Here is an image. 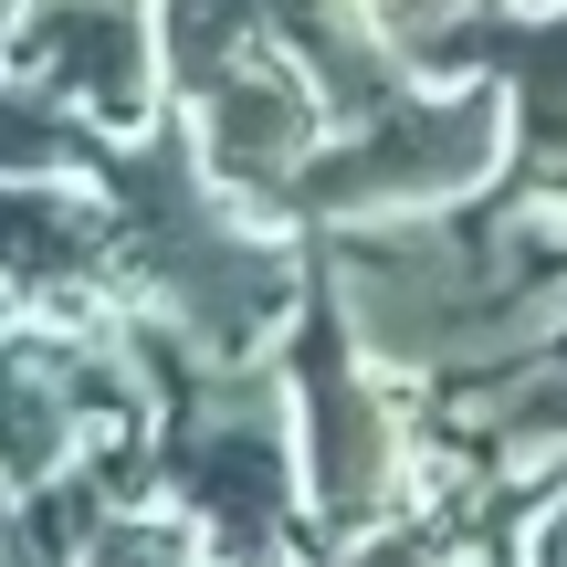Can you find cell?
I'll use <instances>...</instances> for the list:
<instances>
[{
    "label": "cell",
    "instance_id": "3",
    "mask_svg": "<svg viewBox=\"0 0 567 567\" xmlns=\"http://www.w3.org/2000/svg\"><path fill=\"white\" fill-rule=\"evenodd\" d=\"M95 189H105V221H116L126 305H158L168 326H189L221 358L284 347V326L305 305V274H316V243L295 221H264L243 189L210 179V158L179 126V105L105 147Z\"/></svg>",
    "mask_w": 567,
    "mask_h": 567
},
{
    "label": "cell",
    "instance_id": "4",
    "mask_svg": "<svg viewBox=\"0 0 567 567\" xmlns=\"http://www.w3.org/2000/svg\"><path fill=\"white\" fill-rule=\"evenodd\" d=\"M284 379H295V431H305V494H316V547L389 526L431 494V442H421V400L400 368L368 358V337L347 326V295L326 284V264L305 274V305L284 326Z\"/></svg>",
    "mask_w": 567,
    "mask_h": 567
},
{
    "label": "cell",
    "instance_id": "17",
    "mask_svg": "<svg viewBox=\"0 0 567 567\" xmlns=\"http://www.w3.org/2000/svg\"><path fill=\"white\" fill-rule=\"evenodd\" d=\"M11 11H21V0H0V21H11Z\"/></svg>",
    "mask_w": 567,
    "mask_h": 567
},
{
    "label": "cell",
    "instance_id": "9",
    "mask_svg": "<svg viewBox=\"0 0 567 567\" xmlns=\"http://www.w3.org/2000/svg\"><path fill=\"white\" fill-rule=\"evenodd\" d=\"M452 74L505 84L515 95V168L505 179L567 200V0H505V11H484L431 63V84H452Z\"/></svg>",
    "mask_w": 567,
    "mask_h": 567
},
{
    "label": "cell",
    "instance_id": "10",
    "mask_svg": "<svg viewBox=\"0 0 567 567\" xmlns=\"http://www.w3.org/2000/svg\"><path fill=\"white\" fill-rule=\"evenodd\" d=\"M410 400H421L431 473L567 452V326L536 347V358H515V368H484V379H452V389H410Z\"/></svg>",
    "mask_w": 567,
    "mask_h": 567
},
{
    "label": "cell",
    "instance_id": "11",
    "mask_svg": "<svg viewBox=\"0 0 567 567\" xmlns=\"http://www.w3.org/2000/svg\"><path fill=\"white\" fill-rule=\"evenodd\" d=\"M116 126L84 116L74 95H53L42 74L0 63V179H95Z\"/></svg>",
    "mask_w": 567,
    "mask_h": 567
},
{
    "label": "cell",
    "instance_id": "15",
    "mask_svg": "<svg viewBox=\"0 0 567 567\" xmlns=\"http://www.w3.org/2000/svg\"><path fill=\"white\" fill-rule=\"evenodd\" d=\"M0 567H21V484L0 473Z\"/></svg>",
    "mask_w": 567,
    "mask_h": 567
},
{
    "label": "cell",
    "instance_id": "14",
    "mask_svg": "<svg viewBox=\"0 0 567 567\" xmlns=\"http://www.w3.org/2000/svg\"><path fill=\"white\" fill-rule=\"evenodd\" d=\"M515 547H526V567H567V484L547 494V505H536V526L515 536Z\"/></svg>",
    "mask_w": 567,
    "mask_h": 567
},
{
    "label": "cell",
    "instance_id": "5",
    "mask_svg": "<svg viewBox=\"0 0 567 567\" xmlns=\"http://www.w3.org/2000/svg\"><path fill=\"white\" fill-rule=\"evenodd\" d=\"M158 53H168V105L189 116L210 179L243 189L252 210H284V189L305 179L337 116H326L316 74L284 53L264 0H158Z\"/></svg>",
    "mask_w": 567,
    "mask_h": 567
},
{
    "label": "cell",
    "instance_id": "6",
    "mask_svg": "<svg viewBox=\"0 0 567 567\" xmlns=\"http://www.w3.org/2000/svg\"><path fill=\"white\" fill-rule=\"evenodd\" d=\"M505 168H515V95L494 74H452V84L421 74L368 126H337L305 158V179L284 189L274 221L337 231V221H379V210H442V200L494 189Z\"/></svg>",
    "mask_w": 567,
    "mask_h": 567
},
{
    "label": "cell",
    "instance_id": "8",
    "mask_svg": "<svg viewBox=\"0 0 567 567\" xmlns=\"http://www.w3.org/2000/svg\"><path fill=\"white\" fill-rule=\"evenodd\" d=\"M0 284L21 295V316L105 326L126 305L105 189L95 179H0Z\"/></svg>",
    "mask_w": 567,
    "mask_h": 567
},
{
    "label": "cell",
    "instance_id": "13",
    "mask_svg": "<svg viewBox=\"0 0 567 567\" xmlns=\"http://www.w3.org/2000/svg\"><path fill=\"white\" fill-rule=\"evenodd\" d=\"M84 567H221V547L200 536V515H179L168 494H147V505L105 515V536L84 547Z\"/></svg>",
    "mask_w": 567,
    "mask_h": 567
},
{
    "label": "cell",
    "instance_id": "7",
    "mask_svg": "<svg viewBox=\"0 0 567 567\" xmlns=\"http://www.w3.org/2000/svg\"><path fill=\"white\" fill-rule=\"evenodd\" d=\"M0 63L42 74L53 95H74L84 116H105L116 137L158 126V105H168L158 0H21V11L0 21Z\"/></svg>",
    "mask_w": 567,
    "mask_h": 567
},
{
    "label": "cell",
    "instance_id": "16",
    "mask_svg": "<svg viewBox=\"0 0 567 567\" xmlns=\"http://www.w3.org/2000/svg\"><path fill=\"white\" fill-rule=\"evenodd\" d=\"M473 567H526V547H484V557H473Z\"/></svg>",
    "mask_w": 567,
    "mask_h": 567
},
{
    "label": "cell",
    "instance_id": "2",
    "mask_svg": "<svg viewBox=\"0 0 567 567\" xmlns=\"http://www.w3.org/2000/svg\"><path fill=\"white\" fill-rule=\"evenodd\" d=\"M116 337L147 379V473L221 567H305L316 557V494H305V431L284 358H221L158 305H116Z\"/></svg>",
    "mask_w": 567,
    "mask_h": 567
},
{
    "label": "cell",
    "instance_id": "12",
    "mask_svg": "<svg viewBox=\"0 0 567 567\" xmlns=\"http://www.w3.org/2000/svg\"><path fill=\"white\" fill-rule=\"evenodd\" d=\"M473 557H484V547H473L463 505H452V494H421L410 515H389V526L347 536V547H316L305 567H473Z\"/></svg>",
    "mask_w": 567,
    "mask_h": 567
},
{
    "label": "cell",
    "instance_id": "1",
    "mask_svg": "<svg viewBox=\"0 0 567 567\" xmlns=\"http://www.w3.org/2000/svg\"><path fill=\"white\" fill-rule=\"evenodd\" d=\"M368 358L410 389H452L515 368L567 326V200L547 189H473L442 210H379V221L305 231Z\"/></svg>",
    "mask_w": 567,
    "mask_h": 567
}]
</instances>
